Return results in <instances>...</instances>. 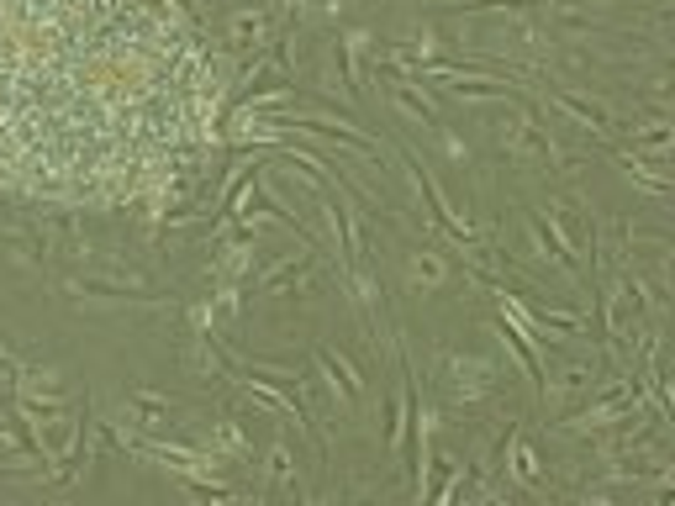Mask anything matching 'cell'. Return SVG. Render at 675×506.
Listing matches in <instances>:
<instances>
[{"instance_id": "cell-1", "label": "cell", "mask_w": 675, "mask_h": 506, "mask_svg": "<svg viewBox=\"0 0 675 506\" xmlns=\"http://www.w3.org/2000/svg\"><path fill=\"white\" fill-rule=\"evenodd\" d=\"M227 32H233L238 43H259V37H264V11H233V16H227Z\"/></svg>"}]
</instances>
